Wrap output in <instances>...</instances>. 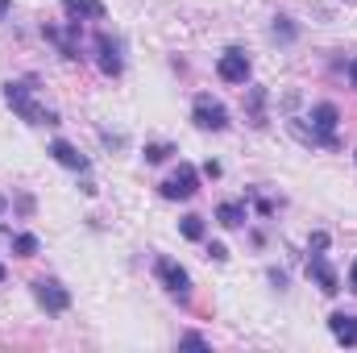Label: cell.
Masks as SVG:
<instances>
[{
	"label": "cell",
	"instance_id": "1",
	"mask_svg": "<svg viewBox=\"0 0 357 353\" xmlns=\"http://www.w3.org/2000/svg\"><path fill=\"white\" fill-rule=\"evenodd\" d=\"M33 88H38L33 75H29V80H8V84H4V104H8L21 121H29V125H59V112L46 108V104H38V100H33Z\"/></svg>",
	"mask_w": 357,
	"mask_h": 353
},
{
	"label": "cell",
	"instance_id": "2",
	"mask_svg": "<svg viewBox=\"0 0 357 353\" xmlns=\"http://www.w3.org/2000/svg\"><path fill=\"white\" fill-rule=\"evenodd\" d=\"M307 121H312V129L303 133L312 146H328V150H337V125H341V108L337 104H316L312 112H307Z\"/></svg>",
	"mask_w": 357,
	"mask_h": 353
},
{
	"label": "cell",
	"instance_id": "3",
	"mask_svg": "<svg viewBox=\"0 0 357 353\" xmlns=\"http://www.w3.org/2000/svg\"><path fill=\"white\" fill-rule=\"evenodd\" d=\"M191 121H195V129H204V133H225V129H229V108H225L220 100H212V96H195Z\"/></svg>",
	"mask_w": 357,
	"mask_h": 353
},
{
	"label": "cell",
	"instance_id": "4",
	"mask_svg": "<svg viewBox=\"0 0 357 353\" xmlns=\"http://www.w3.org/2000/svg\"><path fill=\"white\" fill-rule=\"evenodd\" d=\"M199 191V167H191V163H178V171L167 183H158V195L162 200H191Z\"/></svg>",
	"mask_w": 357,
	"mask_h": 353
},
{
	"label": "cell",
	"instance_id": "5",
	"mask_svg": "<svg viewBox=\"0 0 357 353\" xmlns=\"http://www.w3.org/2000/svg\"><path fill=\"white\" fill-rule=\"evenodd\" d=\"M33 299L50 312V316H63L71 308V291L59 283V278H33Z\"/></svg>",
	"mask_w": 357,
	"mask_h": 353
},
{
	"label": "cell",
	"instance_id": "6",
	"mask_svg": "<svg viewBox=\"0 0 357 353\" xmlns=\"http://www.w3.org/2000/svg\"><path fill=\"white\" fill-rule=\"evenodd\" d=\"M154 274L162 278V287L175 295L178 303H187V299H191V274H187L178 262H171V258H158V262H154Z\"/></svg>",
	"mask_w": 357,
	"mask_h": 353
},
{
	"label": "cell",
	"instance_id": "7",
	"mask_svg": "<svg viewBox=\"0 0 357 353\" xmlns=\"http://www.w3.org/2000/svg\"><path fill=\"white\" fill-rule=\"evenodd\" d=\"M250 71H254V67H250V54H245V50H237V46H233V50H225V54H220V63H216V75H220L225 84H250Z\"/></svg>",
	"mask_w": 357,
	"mask_h": 353
},
{
	"label": "cell",
	"instance_id": "8",
	"mask_svg": "<svg viewBox=\"0 0 357 353\" xmlns=\"http://www.w3.org/2000/svg\"><path fill=\"white\" fill-rule=\"evenodd\" d=\"M42 38L54 42L63 59H79V21L67 17V29H59V25H42Z\"/></svg>",
	"mask_w": 357,
	"mask_h": 353
},
{
	"label": "cell",
	"instance_id": "9",
	"mask_svg": "<svg viewBox=\"0 0 357 353\" xmlns=\"http://www.w3.org/2000/svg\"><path fill=\"white\" fill-rule=\"evenodd\" d=\"M307 278H316V287H320L324 295H337V291H341V274H337L333 262L324 258V250H316V254L307 258Z\"/></svg>",
	"mask_w": 357,
	"mask_h": 353
},
{
	"label": "cell",
	"instance_id": "10",
	"mask_svg": "<svg viewBox=\"0 0 357 353\" xmlns=\"http://www.w3.org/2000/svg\"><path fill=\"white\" fill-rule=\"evenodd\" d=\"M46 154H50L59 167H67V171H79V175H88V171H91L88 158H84L71 142H63V137H59V142H50V150H46Z\"/></svg>",
	"mask_w": 357,
	"mask_h": 353
},
{
	"label": "cell",
	"instance_id": "11",
	"mask_svg": "<svg viewBox=\"0 0 357 353\" xmlns=\"http://www.w3.org/2000/svg\"><path fill=\"white\" fill-rule=\"evenodd\" d=\"M96 50H100V71L116 80V75L125 71V59H121V46H116V42H112L108 33H100V38H96Z\"/></svg>",
	"mask_w": 357,
	"mask_h": 353
},
{
	"label": "cell",
	"instance_id": "12",
	"mask_svg": "<svg viewBox=\"0 0 357 353\" xmlns=\"http://www.w3.org/2000/svg\"><path fill=\"white\" fill-rule=\"evenodd\" d=\"M328 333H333L341 345H354L357 350V316L354 312H333V316H328Z\"/></svg>",
	"mask_w": 357,
	"mask_h": 353
},
{
	"label": "cell",
	"instance_id": "13",
	"mask_svg": "<svg viewBox=\"0 0 357 353\" xmlns=\"http://www.w3.org/2000/svg\"><path fill=\"white\" fill-rule=\"evenodd\" d=\"M71 21H104V4L100 0H63Z\"/></svg>",
	"mask_w": 357,
	"mask_h": 353
},
{
	"label": "cell",
	"instance_id": "14",
	"mask_svg": "<svg viewBox=\"0 0 357 353\" xmlns=\"http://www.w3.org/2000/svg\"><path fill=\"white\" fill-rule=\"evenodd\" d=\"M216 220H220L225 229H241V225H245V204H241V200H225V204H216Z\"/></svg>",
	"mask_w": 357,
	"mask_h": 353
},
{
	"label": "cell",
	"instance_id": "15",
	"mask_svg": "<svg viewBox=\"0 0 357 353\" xmlns=\"http://www.w3.org/2000/svg\"><path fill=\"white\" fill-rule=\"evenodd\" d=\"M8 241H13V254H17V258H33V254L42 250V241H38L33 233H13Z\"/></svg>",
	"mask_w": 357,
	"mask_h": 353
},
{
	"label": "cell",
	"instance_id": "16",
	"mask_svg": "<svg viewBox=\"0 0 357 353\" xmlns=\"http://www.w3.org/2000/svg\"><path fill=\"white\" fill-rule=\"evenodd\" d=\"M178 233H183L187 241H204V233H208V229H204V216H195V212H187V216L178 220Z\"/></svg>",
	"mask_w": 357,
	"mask_h": 353
},
{
	"label": "cell",
	"instance_id": "17",
	"mask_svg": "<svg viewBox=\"0 0 357 353\" xmlns=\"http://www.w3.org/2000/svg\"><path fill=\"white\" fill-rule=\"evenodd\" d=\"M142 154H146V163H150V167H158V163H167V158L175 154V146H171V142H150Z\"/></svg>",
	"mask_w": 357,
	"mask_h": 353
},
{
	"label": "cell",
	"instance_id": "18",
	"mask_svg": "<svg viewBox=\"0 0 357 353\" xmlns=\"http://www.w3.org/2000/svg\"><path fill=\"white\" fill-rule=\"evenodd\" d=\"M262 104H266V88H250V112H254V125H266Z\"/></svg>",
	"mask_w": 357,
	"mask_h": 353
},
{
	"label": "cell",
	"instance_id": "19",
	"mask_svg": "<svg viewBox=\"0 0 357 353\" xmlns=\"http://www.w3.org/2000/svg\"><path fill=\"white\" fill-rule=\"evenodd\" d=\"M295 25H291V17H274V38H282V42H295Z\"/></svg>",
	"mask_w": 357,
	"mask_h": 353
},
{
	"label": "cell",
	"instance_id": "20",
	"mask_svg": "<svg viewBox=\"0 0 357 353\" xmlns=\"http://www.w3.org/2000/svg\"><path fill=\"white\" fill-rule=\"evenodd\" d=\"M208 258H212V262H229V250H225L220 241H212V246H208Z\"/></svg>",
	"mask_w": 357,
	"mask_h": 353
},
{
	"label": "cell",
	"instance_id": "21",
	"mask_svg": "<svg viewBox=\"0 0 357 353\" xmlns=\"http://www.w3.org/2000/svg\"><path fill=\"white\" fill-rule=\"evenodd\" d=\"M199 175H204V179H220V163H216V158H208V163L199 167Z\"/></svg>",
	"mask_w": 357,
	"mask_h": 353
},
{
	"label": "cell",
	"instance_id": "22",
	"mask_svg": "<svg viewBox=\"0 0 357 353\" xmlns=\"http://www.w3.org/2000/svg\"><path fill=\"white\" fill-rule=\"evenodd\" d=\"M307 250H328V233H312V241H307Z\"/></svg>",
	"mask_w": 357,
	"mask_h": 353
},
{
	"label": "cell",
	"instance_id": "23",
	"mask_svg": "<svg viewBox=\"0 0 357 353\" xmlns=\"http://www.w3.org/2000/svg\"><path fill=\"white\" fill-rule=\"evenodd\" d=\"M183 345H195V350H204V345H208V341H204V337H199V333H187V337H183Z\"/></svg>",
	"mask_w": 357,
	"mask_h": 353
},
{
	"label": "cell",
	"instance_id": "24",
	"mask_svg": "<svg viewBox=\"0 0 357 353\" xmlns=\"http://www.w3.org/2000/svg\"><path fill=\"white\" fill-rule=\"evenodd\" d=\"M8 8H13V0H0V21L8 17Z\"/></svg>",
	"mask_w": 357,
	"mask_h": 353
},
{
	"label": "cell",
	"instance_id": "25",
	"mask_svg": "<svg viewBox=\"0 0 357 353\" xmlns=\"http://www.w3.org/2000/svg\"><path fill=\"white\" fill-rule=\"evenodd\" d=\"M349 287H354V291H357V262L349 266Z\"/></svg>",
	"mask_w": 357,
	"mask_h": 353
},
{
	"label": "cell",
	"instance_id": "26",
	"mask_svg": "<svg viewBox=\"0 0 357 353\" xmlns=\"http://www.w3.org/2000/svg\"><path fill=\"white\" fill-rule=\"evenodd\" d=\"M349 80H354V88H357V59L349 63Z\"/></svg>",
	"mask_w": 357,
	"mask_h": 353
},
{
	"label": "cell",
	"instance_id": "27",
	"mask_svg": "<svg viewBox=\"0 0 357 353\" xmlns=\"http://www.w3.org/2000/svg\"><path fill=\"white\" fill-rule=\"evenodd\" d=\"M0 212H4V195H0Z\"/></svg>",
	"mask_w": 357,
	"mask_h": 353
},
{
	"label": "cell",
	"instance_id": "28",
	"mask_svg": "<svg viewBox=\"0 0 357 353\" xmlns=\"http://www.w3.org/2000/svg\"><path fill=\"white\" fill-rule=\"evenodd\" d=\"M0 283H4V266H0Z\"/></svg>",
	"mask_w": 357,
	"mask_h": 353
},
{
	"label": "cell",
	"instance_id": "29",
	"mask_svg": "<svg viewBox=\"0 0 357 353\" xmlns=\"http://www.w3.org/2000/svg\"><path fill=\"white\" fill-rule=\"evenodd\" d=\"M0 233H4V237H13V233H8V229H0Z\"/></svg>",
	"mask_w": 357,
	"mask_h": 353
}]
</instances>
